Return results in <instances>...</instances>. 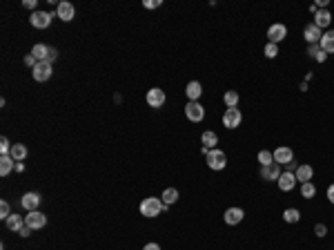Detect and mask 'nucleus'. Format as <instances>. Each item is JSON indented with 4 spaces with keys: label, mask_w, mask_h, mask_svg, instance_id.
<instances>
[{
    "label": "nucleus",
    "mask_w": 334,
    "mask_h": 250,
    "mask_svg": "<svg viewBox=\"0 0 334 250\" xmlns=\"http://www.w3.org/2000/svg\"><path fill=\"white\" fill-rule=\"evenodd\" d=\"M283 219H285L287 224H298V219H301V212H298L297 208H287L285 212H283Z\"/></svg>",
    "instance_id": "28"
},
{
    "label": "nucleus",
    "mask_w": 334,
    "mask_h": 250,
    "mask_svg": "<svg viewBox=\"0 0 334 250\" xmlns=\"http://www.w3.org/2000/svg\"><path fill=\"white\" fill-rule=\"evenodd\" d=\"M328 201H330V203H334V183L328 188Z\"/></svg>",
    "instance_id": "39"
},
{
    "label": "nucleus",
    "mask_w": 334,
    "mask_h": 250,
    "mask_svg": "<svg viewBox=\"0 0 334 250\" xmlns=\"http://www.w3.org/2000/svg\"><path fill=\"white\" fill-rule=\"evenodd\" d=\"M5 224H7V228H9V230H14V232H20V230L25 228V219H22L20 214H11Z\"/></svg>",
    "instance_id": "22"
},
{
    "label": "nucleus",
    "mask_w": 334,
    "mask_h": 250,
    "mask_svg": "<svg viewBox=\"0 0 334 250\" xmlns=\"http://www.w3.org/2000/svg\"><path fill=\"white\" fill-rule=\"evenodd\" d=\"M277 183L283 192H292L294 186H297V176H294V172H283V174L278 176Z\"/></svg>",
    "instance_id": "15"
},
{
    "label": "nucleus",
    "mask_w": 334,
    "mask_h": 250,
    "mask_svg": "<svg viewBox=\"0 0 334 250\" xmlns=\"http://www.w3.org/2000/svg\"><path fill=\"white\" fill-rule=\"evenodd\" d=\"M32 54H34V58L40 63V60H47V56H49V47L47 45H42V43H38V45H34L32 47Z\"/></svg>",
    "instance_id": "25"
},
{
    "label": "nucleus",
    "mask_w": 334,
    "mask_h": 250,
    "mask_svg": "<svg viewBox=\"0 0 334 250\" xmlns=\"http://www.w3.org/2000/svg\"><path fill=\"white\" fill-rule=\"evenodd\" d=\"M303 36H305V40H308L310 45H318L321 43V38H323V32H321L314 22H310V25L303 29Z\"/></svg>",
    "instance_id": "13"
},
{
    "label": "nucleus",
    "mask_w": 334,
    "mask_h": 250,
    "mask_svg": "<svg viewBox=\"0 0 334 250\" xmlns=\"http://www.w3.org/2000/svg\"><path fill=\"white\" fill-rule=\"evenodd\" d=\"M161 201L165 203L167 208H169V206H174V203L178 201V190H176V188H167V190H163V194H161Z\"/></svg>",
    "instance_id": "21"
},
{
    "label": "nucleus",
    "mask_w": 334,
    "mask_h": 250,
    "mask_svg": "<svg viewBox=\"0 0 334 250\" xmlns=\"http://www.w3.org/2000/svg\"><path fill=\"white\" fill-rule=\"evenodd\" d=\"M161 5H163L161 0H145V7H147V9H156V7H161Z\"/></svg>",
    "instance_id": "36"
},
{
    "label": "nucleus",
    "mask_w": 334,
    "mask_h": 250,
    "mask_svg": "<svg viewBox=\"0 0 334 250\" xmlns=\"http://www.w3.org/2000/svg\"><path fill=\"white\" fill-rule=\"evenodd\" d=\"M330 22H332V14H330L328 9H318L316 14H314V25H316L318 29H323V27H328Z\"/></svg>",
    "instance_id": "19"
},
{
    "label": "nucleus",
    "mask_w": 334,
    "mask_h": 250,
    "mask_svg": "<svg viewBox=\"0 0 334 250\" xmlns=\"http://www.w3.org/2000/svg\"><path fill=\"white\" fill-rule=\"evenodd\" d=\"M259 163H261V168L272 165L274 163V154H272L270 150H261V152H259Z\"/></svg>",
    "instance_id": "30"
},
{
    "label": "nucleus",
    "mask_w": 334,
    "mask_h": 250,
    "mask_svg": "<svg viewBox=\"0 0 334 250\" xmlns=\"http://www.w3.org/2000/svg\"><path fill=\"white\" fill-rule=\"evenodd\" d=\"M223 219H225V224L227 226H239L243 219H245V212L241 210V208H227L225 210V214H223Z\"/></svg>",
    "instance_id": "10"
},
{
    "label": "nucleus",
    "mask_w": 334,
    "mask_h": 250,
    "mask_svg": "<svg viewBox=\"0 0 334 250\" xmlns=\"http://www.w3.org/2000/svg\"><path fill=\"white\" fill-rule=\"evenodd\" d=\"M321 49H323L325 54H334V29L328 34H323V38H321Z\"/></svg>",
    "instance_id": "23"
},
{
    "label": "nucleus",
    "mask_w": 334,
    "mask_h": 250,
    "mask_svg": "<svg viewBox=\"0 0 334 250\" xmlns=\"http://www.w3.org/2000/svg\"><path fill=\"white\" fill-rule=\"evenodd\" d=\"M163 210H167V206L158 197H147V199H143L141 201V214L143 217H149V219L158 217Z\"/></svg>",
    "instance_id": "1"
},
{
    "label": "nucleus",
    "mask_w": 334,
    "mask_h": 250,
    "mask_svg": "<svg viewBox=\"0 0 334 250\" xmlns=\"http://www.w3.org/2000/svg\"><path fill=\"white\" fill-rule=\"evenodd\" d=\"M277 54H278V45H274V43L265 45V56L267 58H277Z\"/></svg>",
    "instance_id": "33"
},
{
    "label": "nucleus",
    "mask_w": 334,
    "mask_h": 250,
    "mask_svg": "<svg viewBox=\"0 0 334 250\" xmlns=\"http://www.w3.org/2000/svg\"><path fill=\"white\" fill-rule=\"evenodd\" d=\"M310 56L316 58L318 63H325V58H328V54L321 49V45H310Z\"/></svg>",
    "instance_id": "27"
},
{
    "label": "nucleus",
    "mask_w": 334,
    "mask_h": 250,
    "mask_svg": "<svg viewBox=\"0 0 334 250\" xmlns=\"http://www.w3.org/2000/svg\"><path fill=\"white\" fill-rule=\"evenodd\" d=\"M185 116L192 123H201L205 118V107L201 105L199 101H189L187 105H185Z\"/></svg>",
    "instance_id": "4"
},
{
    "label": "nucleus",
    "mask_w": 334,
    "mask_h": 250,
    "mask_svg": "<svg viewBox=\"0 0 334 250\" xmlns=\"http://www.w3.org/2000/svg\"><path fill=\"white\" fill-rule=\"evenodd\" d=\"M11 148H14V143H9V138H7V136L0 138V156L11 154Z\"/></svg>",
    "instance_id": "32"
},
{
    "label": "nucleus",
    "mask_w": 334,
    "mask_h": 250,
    "mask_svg": "<svg viewBox=\"0 0 334 250\" xmlns=\"http://www.w3.org/2000/svg\"><path fill=\"white\" fill-rule=\"evenodd\" d=\"M52 63H47V60H40V63L36 65V67L32 69V76L34 80H38V83H45V80L52 78Z\"/></svg>",
    "instance_id": "5"
},
{
    "label": "nucleus",
    "mask_w": 334,
    "mask_h": 250,
    "mask_svg": "<svg viewBox=\"0 0 334 250\" xmlns=\"http://www.w3.org/2000/svg\"><path fill=\"white\" fill-rule=\"evenodd\" d=\"M20 234H22V237H29V234H32V228H29V226L25 224V228L20 230Z\"/></svg>",
    "instance_id": "42"
},
{
    "label": "nucleus",
    "mask_w": 334,
    "mask_h": 250,
    "mask_svg": "<svg viewBox=\"0 0 334 250\" xmlns=\"http://www.w3.org/2000/svg\"><path fill=\"white\" fill-rule=\"evenodd\" d=\"M314 194H316V188H314L312 181L301 183V197H303V199H312Z\"/></svg>",
    "instance_id": "29"
},
{
    "label": "nucleus",
    "mask_w": 334,
    "mask_h": 250,
    "mask_svg": "<svg viewBox=\"0 0 334 250\" xmlns=\"http://www.w3.org/2000/svg\"><path fill=\"white\" fill-rule=\"evenodd\" d=\"M272 154H274V163H278V165H287L290 161H294L292 148H285V145H283V148H277Z\"/></svg>",
    "instance_id": "12"
},
{
    "label": "nucleus",
    "mask_w": 334,
    "mask_h": 250,
    "mask_svg": "<svg viewBox=\"0 0 334 250\" xmlns=\"http://www.w3.org/2000/svg\"><path fill=\"white\" fill-rule=\"evenodd\" d=\"M20 203H22V208H25L27 212H34V210L40 206V194H38V192H27Z\"/></svg>",
    "instance_id": "16"
},
{
    "label": "nucleus",
    "mask_w": 334,
    "mask_h": 250,
    "mask_svg": "<svg viewBox=\"0 0 334 250\" xmlns=\"http://www.w3.org/2000/svg\"><path fill=\"white\" fill-rule=\"evenodd\" d=\"M29 22H32V27H36V29H47V27L52 25V14H47V11H34Z\"/></svg>",
    "instance_id": "8"
},
{
    "label": "nucleus",
    "mask_w": 334,
    "mask_h": 250,
    "mask_svg": "<svg viewBox=\"0 0 334 250\" xmlns=\"http://www.w3.org/2000/svg\"><path fill=\"white\" fill-rule=\"evenodd\" d=\"M165 98H167V96H165V92H163L161 87H151V90L147 92V96H145L147 105H149V107H156V110L165 105Z\"/></svg>",
    "instance_id": "6"
},
{
    "label": "nucleus",
    "mask_w": 334,
    "mask_h": 250,
    "mask_svg": "<svg viewBox=\"0 0 334 250\" xmlns=\"http://www.w3.org/2000/svg\"><path fill=\"white\" fill-rule=\"evenodd\" d=\"M312 174H314L312 165H298L297 172H294V176H297V181H301V183H308L310 179H312Z\"/></svg>",
    "instance_id": "20"
},
{
    "label": "nucleus",
    "mask_w": 334,
    "mask_h": 250,
    "mask_svg": "<svg viewBox=\"0 0 334 250\" xmlns=\"http://www.w3.org/2000/svg\"><path fill=\"white\" fill-rule=\"evenodd\" d=\"M25 65H29V67H32V69L38 65V60L34 58V54H29V56H25Z\"/></svg>",
    "instance_id": "37"
},
{
    "label": "nucleus",
    "mask_w": 334,
    "mask_h": 250,
    "mask_svg": "<svg viewBox=\"0 0 334 250\" xmlns=\"http://www.w3.org/2000/svg\"><path fill=\"white\" fill-rule=\"evenodd\" d=\"M27 156V148L22 143H14V148H11V159L14 161H22Z\"/></svg>",
    "instance_id": "26"
},
{
    "label": "nucleus",
    "mask_w": 334,
    "mask_h": 250,
    "mask_svg": "<svg viewBox=\"0 0 334 250\" xmlns=\"http://www.w3.org/2000/svg\"><path fill=\"white\" fill-rule=\"evenodd\" d=\"M314 232H316V237H325V234H328V228H325V224H316L314 226Z\"/></svg>",
    "instance_id": "35"
},
{
    "label": "nucleus",
    "mask_w": 334,
    "mask_h": 250,
    "mask_svg": "<svg viewBox=\"0 0 334 250\" xmlns=\"http://www.w3.org/2000/svg\"><path fill=\"white\" fill-rule=\"evenodd\" d=\"M205 161H207V165H209V170H216V172H221V170H225V165H227V154H225L223 150H209L207 154H205Z\"/></svg>",
    "instance_id": "2"
},
{
    "label": "nucleus",
    "mask_w": 334,
    "mask_h": 250,
    "mask_svg": "<svg viewBox=\"0 0 334 250\" xmlns=\"http://www.w3.org/2000/svg\"><path fill=\"white\" fill-rule=\"evenodd\" d=\"M25 224L29 226L32 230H40V228H45L47 226V217L42 212H38V210H34V212H29L25 217Z\"/></svg>",
    "instance_id": "9"
},
{
    "label": "nucleus",
    "mask_w": 334,
    "mask_h": 250,
    "mask_svg": "<svg viewBox=\"0 0 334 250\" xmlns=\"http://www.w3.org/2000/svg\"><path fill=\"white\" fill-rule=\"evenodd\" d=\"M201 141H203V152L207 154L209 150H214V148H216V143H219V134L212 132V130H207V132H203Z\"/></svg>",
    "instance_id": "17"
},
{
    "label": "nucleus",
    "mask_w": 334,
    "mask_h": 250,
    "mask_svg": "<svg viewBox=\"0 0 334 250\" xmlns=\"http://www.w3.org/2000/svg\"><path fill=\"white\" fill-rule=\"evenodd\" d=\"M11 217V210H9V203L7 201H0V219H9Z\"/></svg>",
    "instance_id": "34"
},
{
    "label": "nucleus",
    "mask_w": 334,
    "mask_h": 250,
    "mask_svg": "<svg viewBox=\"0 0 334 250\" xmlns=\"http://www.w3.org/2000/svg\"><path fill=\"white\" fill-rule=\"evenodd\" d=\"M223 101H225V105H227V107H236V103H239V92H234V90L225 92Z\"/></svg>",
    "instance_id": "31"
},
{
    "label": "nucleus",
    "mask_w": 334,
    "mask_h": 250,
    "mask_svg": "<svg viewBox=\"0 0 334 250\" xmlns=\"http://www.w3.org/2000/svg\"><path fill=\"white\" fill-rule=\"evenodd\" d=\"M281 165L278 163H272V165H265V168H261V179H265V181H278V176H281Z\"/></svg>",
    "instance_id": "14"
},
{
    "label": "nucleus",
    "mask_w": 334,
    "mask_h": 250,
    "mask_svg": "<svg viewBox=\"0 0 334 250\" xmlns=\"http://www.w3.org/2000/svg\"><path fill=\"white\" fill-rule=\"evenodd\" d=\"M22 5H25L27 9H34V7H36V0H25V2H22Z\"/></svg>",
    "instance_id": "41"
},
{
    "label": "nucleus",
    "mask_w": 334,
    "mask_h": 250,
    "mask_svg": "<svg viewBox=\"0 0 334 250\" xmlns=\"http://www.w3.org/2000/svg\"><path fill=\"white\" fill-rule=\"evenodd\" d=\"M74 14H76V9H74L72 2H67V0L58 2V7H56V16L60 18V20H65V22L74 20Z\"/></svg>",
    "instance_id": "11"
},
{
    "label": "nucleus",
    "mask_w": 334,
    "mask_h": 250,
    "mask_svg": "<svg viewBox=\"0 0 334 250\" xmlns=\"http://www.w3.org/2000/svg\"><path fill=\"white\" fill-rule=\"evenodd\" d=\"M185 94H187L189 101H199L201 94H203V87H201L199 80H189L187 87H185Z\"/></svg>",
    "instance_id": "18"
},
{
    "label": "nucleus",
    "mask_w": 334,
    "mask_h": 250,
    "mask_svg": "<svg viewBox=\"0 0 334 250\" xmlns=\"http://www.w3.org/2000/svg\"><path fill=\"white\" fill-rule=\"evenodd\" d=\"M56 56H58L56 47H49V56H47V63H52V60H56Z\"/></svg>",
    "instance_id": "38"
},
{
    "label": "nucleus",
    "mask_w": 334,
    "mask_h": 250,
    "mask_svg": "<svg viewBox=\"0 0 334 250\" xmlns=\"http://www.w3.org/2000/svg\"><path fill=\"white\" fill-rule=\"evenodd\" d=\"M16 165H14V159H11V154H5L0 156V176H7L11 170H14Z\"/></svg>",
    "instance_id": "24"
},
{
    "label": "nucleus",
    "mask_w": 334,
    "mask_h": 250,
    "mask_svg": "<svg viewBox=\"0 0 334 250\" xmlns=\"http://www.w3.org/2000/svg\"><path fill=\"white\" fill-rule=\"evenodd\" d=\"M241 121H243V114H241L239 107H227L223 114V125L227 130H234L241 125Z\"/></svg>",
    "instance_id": "3"
},
{
    "label": "nucleus",
    "mask_w": 334,
    "mask_h": 250,
    "mask_svg": "<svg viewBox=\"0 0 334 250\" xmlns=\"http://www.w3.org/2000/svg\"><path fill=\"white\" fill-rule=\"evenodd\" d=\"M143 250H161V246L151 241V244H145V248H143Z\"/></svg>",
    "instance_id": "40"
},
{
    "label": "nucleus",
    "mask_w": 334,
    "mask_h": 250,
    "mask_svg": "<svg viewBox=\"0 0 334 250\" xmlns=\"http://www.w3.org/2000/svg\"><path fill=\"white\" fill-rule=\"evenodd\" d=\"M285 36H287V27L281 25V22H277V25H272L270 29H267V40H270V43H274V45L283 43V40H285Z\"/></svg>",
    "instance_id": "7"
}]
</instances>
